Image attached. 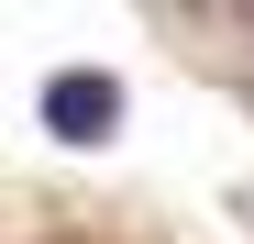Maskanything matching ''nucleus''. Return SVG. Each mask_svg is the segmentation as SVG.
I'll list each match as a JSON object with an SVG mask.
<instances>
[{
  "mask_svg": "<svg viewBox=\"0 0 254 244\" xmlns=\"http://www.w3.org/2000/svg\"><path fill=\"white\" fill-rule=\"evenodd\" d=\"M33 111H45L56 144H111V133H122V78H111V67H56Z\"/></svg>",
  "mask_w": 254,
  "mask_h": 244,
  "instance_id": "obj_1",
  "label": "nucleus"
}]
</instances>
